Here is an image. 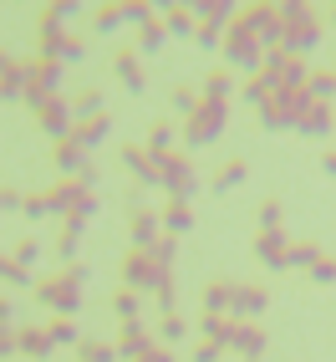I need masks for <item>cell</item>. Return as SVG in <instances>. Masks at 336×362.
<instances>
[{"instance_id": "1", "label": "cell", "mask_w": 336, "mask_h": 362, "mask_svg": "<svg viewBox=\"0 0 336 362\" xmlns=\"http://www.w3.org/2000/svg\"><path fill=\"white\" fill-rule=\"evenodd\" d=\"M87 281H92V265H87V260H71L61 276L36 281L31 291H36V301H41L46 311H56V317H77L82 301H87Z\"/></svg>"}, {"instance_id": "2", "label": "cell", "mask_w": 336, "mask_h": 362, "mask_svg": "<svg viewBox=\"0 0 336 362\" xmlns=\"http://www.w3.org/2000/svg\"><path fill=\"white\" fill-rule=\"evenodd\" d=\"M280 21H285V36H280V52H291V57H306V52H316L321 36H326V21L306 6V0H285L280 6Z\"/></svg>"}, {"instance_id": "3", "label": "cell", "mask_w": 336, "mask_h": 362, "mask_svg": "<svg viewBox=\"0 0 336 362\" xmlns=\"http://www.w3.org/2000/svg\"><path fill=\"white\" fill-rule=\"evenodd\" d=\"M199 168H194V158H188V153H163L158 158V189H163V194L168 199H174V204H194L199 199Z\"/></svg>"}, {"instance_id": "4", "label": "cell", "mask_w": 336, "mask_h": 362, "mask_svg": "<svg viewBox=\"0 0 336 362\" xmlns=\"http://www.w3.org/2000/svg\"><path fill=\"white\" fill-rule=\"evenodd\" d=\"M224 117H229V103H220V98H199L194 117H184V133H179L184 148H188V153L209 148V143L224 133Z\"/></svg>"}, {"instance_id": "5", "label": "cell", "mask_w": 336, "mask_h": 362, "mask_svg": "<svg viewBox=\"0 0 336 362\" xmlns=\"http://www.w3.org/2000/svg\"><path fill=\"white\" fill-rule=\"evenodd\" d=\"M220 57L229 62V71H250V77H255V71H260V62H265V52H260V41L250 36V26H245V21H229V26H224V41H220Z\"/></svg>"}, {"instance_id": "6", "label": "cell", "mask_w": 336, "mask_h": 362, "mask_svg": "<svg viewBox=\"0 0 336 362\" xmlns=\"http://www.w3.org/2000/svg\"><path fill=\"white\" fill-rule=\"evenodd\" d=\"M61 77H66V66H61V62H46V57L26 62V92H20V103L36 112L46 98H61Z\"/></svg>"}, {"instance_id": "7", "label": "cell", "mask_w": 336, "mask_h": 362, "mask_svg": "<svg viewBox=\"0 0 336 362\" xmlns=\"http://www.w3.org/2000/svg\"><path fill=\"white\" fill-rule=\"evenodd\" d=\"M239 21L250 26V36L260 41V52H275L280 36H285V21H280V6H239Z\"/></svg>"}, {"instance_id": "8", "label": "cell", "mask_w": 336, "mask_h": 362, "mask_svg": "<svg viewBox=\"0 0 336 362\" xmlns=\"http://www.w3.org/2000/svg\"><path fill=\"white\" fill-rule=\"evenodd\" d=\"M168 271H174V265H158L148 250H128L123 255V286H128V291H153Z\"/></svg>"}, {"instance_id": "9", "label": "cell", "mask_w": 336, "mask_h": 362, "mask_svg": "<svg viewBox=\"0 0 336 362\" xmlns=\"http://www.w3.org/2000/svg\"><path fill=\"white\" fill-rule=\"evenodd\" d=\"M36 123H41V133L52 138V143H61L71 133V123H77V117H71V98H46L36 107Z\"/></svg>"}, {"instance_id": "10", "label": "cell", "mask_w": 336, "mask_h": 362, "mask_svg": "<svg viewBox=\"0 0 336 362\" xmlns=\"http://www.w3.org/2000/svg\"><path fill=\"white\" fill-rule=\"evenodd\" d=\"M128 235H133V250H148L153 240H163V214L143 209V204H128Z\"/></svg>"}, {"instance_id": "11", "label": "cell", "mask_w": 336, "mask_h": 362, "mask_svg": "<svg viewBox=\"0 0 336 362\" xmlns=\"http://www.w3.org/2000/svg\"><path fill=\"white\" fill-rule=\"evenodd\" d=\"M66 46H71V31L61 26V21H52L41 11V21H36V52L46 57V62H61L66 57Z\"/></svg>"}, {"instance_id": "12", "label": "cell", "mask_w": 336, "mask_h": 362, "mask_svg": "<svg viewBox=\"0 0 336 362\" xmlns=\"http://www.w3.org/2000/svg\"><path fill=\"white\" fill-rule=\"evenodd\" d=\"M265 306H270L265 286H234V291H229V317H234V322H255V317H265Z\"/></svg>"}, {"instance_id": "13", "label": "cell", "mask_w": 336, "mask_h": 362, "mask_svg": "<svg viewBox=\"0 0 336 362\" xmlns=\"http://www.w3.org/2000/svg\"><path fill=\"white\" fill-rule=\"evenodd\" d=\"M296 133H306V138H331V133H336V103H316V98H311L306 112H301V123H296Z\"/></svg>"}, {"instance_id": "14", "label": "cell", "mask_w": 336, "mask_h": 362, "mask_svg": "<svg viewBox=\"0 0 336 362\" xmlns=\"http://www.w3.org/2000/svg\"><path fill=\"white\" fill-rule=\"evenodd\" d=\"M112 71H117V82H123L128 92H143V87H148V71H143L138 46H117V52H112Z\"/></svg>"}, {"instance_id": "15", "label": "cell", "mask_w": 336, "mask_h": 362, "mask_svg": "<svg viewBox=\"0 0 336 362\" xmlns=\"http://www.w3.org/2000/svg\"><path fill=\"white\" fill-rule=\"evenodd\" d=\"M87 194H92V189H87L82 179H56L52 189H46V209H52V214H61V220H66V214L77 209V204H82Z\"/></svg>"}, {"instance_id": "16", "label": "cell", "mask_w": 336, "mask_h": 362, "mask_svg": "<svg viewBox=\"0 0 336 362\" xmlns=\"http://www.w3.org/2000/svg\"><path fill=\"white\" fill-rule=\"evenodd\" d=\"M112 347H117V362H143V357L158 347V337L143 332V322H138V327H123V337H117Z\"/></svg>"}, {"instance_id": "17", "label": "cell", "mask_w": 336, "mask_h": 362, "mask_svg": "<svg viewBox=\"0 0 336 362\" xmlns=\"http://www.w3.org/2000/svg\"><path fill=\"white\" fill-rule=\"evenodd\" d=\"M285 250H291V235H285V225L280 230H260L255 235V255L270 265V271H285Z\"/></svg>"}, {"instance_id": "18", "label": "cell", "mask_w": 336, "mask_h": 362, "mask_svg": "<svg viewBox=\"0 0 336 362\" xmlns=\"http://www.w3.org/2000/svg\"><path fill=\"white\" fill-rule=\"evenodd\" d=\"M123 163H128V174H133L143 189H158V158L143 148V143H128V148H123Z\"/></svg>"}, {"instance_id": "19", "label": "cell", "mask_w": 336, "mask_h": 362, "mask_svg": "<svg viewBox=\"0 0 336 362\" xmlns=\"http://www.w3.org/2000/svg\"><path fill=\"white\" fill-rule=\"evenodd\" d=\"M52 158H56V168H61V179H77L82 168L92 163V153L82 148L77 138H61V143H52Z\"/></svg>"}, {"instance_id": "20", "label": "cell", "mask_w": 336, "mask_h": 362, "mask_svg": "<svg viewBox=\"0 0 336 362\" xmlns=\"http://www.w3.org/2000/svg\"><path fill=\"white\" fill-rule=\"evenodd\" d=\"M16 342H20V357H36V362H46L56 352V342H52V332L46 327H36V322H26V327H16Z\"/></svg>"}, {"instance_id": "21", "label": "cell", "mask_w": 336, "mask_h": 362, "mask_svg": "<svg viewBox=\"0 0 336 362\" xmlns=\"http://www.w3.org/2000/svg\"><path fill=\"white\" fill-rule=\"evenodd\" d=\"M107 133H112V117H107V112H97V117H77L66 138H77L82 148L92 153V148H97V143H107Z\"/></svg>"}, {"instance_id": "22", "label": "cell", "mask_w": 336, "mask_h": 362, "mask_svg": "<svg viewBox=\"0 0 336 362\" xmlns=\"http://www.w3.org/2000/svg\"><path fill=\"white\" fill-rule=\"evenodd\" d=\"M234 352L245 362H260V357H265V327H260V322H239L234 327Z\"/></svg>"}, {"instance_id": "23", "label": "cell", "mask_w": 336, "mask_h": 362, "mask_svg": "<svg viewBox=\"0 0 336 362\" xmlns=\"http://www.w3.org/2000/svg\"><path fill=\"white\" fill-rule=\"evenodd\" d=\"M188 11H194V21H199V26H229V21L239 16V6H234V0H199V6H188Z\"/></svg>"}, {"instance_id": "24", "label": "cell", "mask_w": 336, "mask_h": 362, "mask_svg": "<svg viewBox=\"0 0 336 362\" xmlns=\"http://www.w3.org/2000/svg\"><path fill=\"white\" fill-rule=\"evenodd\" d=\"M158 21L168 26V41H174V36H188V41H194V31H199V21H194V11H188V6H158Z\"/></svg>"}, {"instance_id": "25", "label": "cell", "mask_w": 336, "mask_h": 362, "mask_svg": "<svg viewBox=\"0 0 336 362\" xmlns=\"http://www.w3.org/2000/svg\"><path fill=\"white\" fill-rule=\"evenodd\" d=\"M20 92H26V62L6 57V66H0V103H16Z\"/></svg>"}, {"instance_id": "26", "label": "cell", "mask_w": 336, "mask_h": 362, "mask_svg": "<svg viewBox=\"0 0 336 362\" xmlns=\"http://www.w3.org/2000/svg\"><path fill=\"white\" fill-rule=\"evenodd\" d=\"M245 179H250V158H229L220 174L209 179V189H214V194H229V189H239Z\"/></svg>"}, {"instance_id": "27", "label": "cell", "mask_w": 336, "mask_h": 362, "mask_svg": "<svg viewBox=\"0 0 336 362\" xmlns=\"http://www.w3.org/2000/svg\"><path fill=\"white\" fill-rule=\"evenodd\" d=\"M158 214H163V235H188V230L199 225L194 220V204H174V199H168Z\"/></svg>"}, {"instance_id": "28", "label": "cell", "mask_w": 336, "mask_h": 362, "mask_svg": "<svg viewBox=\"0 0 336 362\" xmlns=\"http://www.w3.org/2000/svg\"><path fill=\"white\" fill-rule=\"evenodd\" d=\"M234 327H239L234 317H204V322H199V332H204V342H214V347H224V352L234 347Z\"/></svg>"}, {"instance_id": "29", "label": "cell", "mask_w": 336, "mask_h": 362, "mask_svg": "<svg viewBox=\"0 0 336 362\" xmlns=\"http://www.w3.org/2000/svg\"><path fill=\"white\" fill-rule=\"evenodd\" d=\"M112 311H117V322H123V327H138V322H143V301H138V291L117 286V291H112Z\"/></svg>"}, {"instance_id": "30", "label": "cell", "mask_w": 336, "mask_h": 362, "mask_svg": "<svg viewBox=\"0 0 336 362\" xmlns=\"http://www.w3.org/2000/svg\"><path fill=\"white\" fill-rule=\"evenodd\" d=\"M326 250L316 245V240H296L291 250H285V271H311V265H316Z\"/></svg>"}, {"instance_id": "31", "label": "cell", "mask_w": 336, "mask_h": 362, "mask_svg": "<svg viewBox=\"0 0 336 362\" xmlns=\"http://www.w3.org/2000/svg\"><path fill=\"white\" fill-rule=\"evenodd\" d=\"M306 92H311L316 103H336V71H331V66H311Z\"/></svg>"}, {"instance_id": "32", "label": "cell", "mask_w": 336, "mask_h": 362, "mask_svg": "<svg viewBox=\"0 0 336 362\" xmlns=\"http://www.w3.org/2000/svg\"><path fill=\"white\" fill-rule=\"evenodd\" d=\"M229 281H209L204 286V317H229Z\"/></svg>"}, {"instance_id": "33", "label": "cell", "mask_w": 336, "mask_h": 362, "mask_svg": "<svg viewBox=\"0 0 336 362\" xmlns=\"http://www.w3.org/2000/svg\"><path fill=\"white\" fill-rule=\"evenodd\" d=\"M0 281H6V286H36V271H31V265H20L16 255L0 250Z\"/></svg>"}, {"instance_id": "34", "label": "cell", "mask_w": 336, "mask_h": 362, "mask_svg": "<svg viewBox=\"0 0 336 362\" xmlns=\"http://www.w3.org/2000/svg\"><path fill=\"white\" fill-rule=\"evenodd\" d=\"M174 123H168V117H158V123H153V133H148V143H143V148H148L153 158H163V153H174Z\"/></svg>"}, {"instance_id": "35", "label": "cell", "mask_w": 336, "mask_h": 362, "mask_svg": "<svg viewBox=\"0 0 336 362\" xmlns=\"http://www.w3.org/2000/svg\"><path fill=\"white\" fill-rule=\"evenodd\" d=\"M168 46V26L163 21H148V26L138 31V57H153V52H163Z\"/></svg>"}, {"instance_id": "36", "label": "cell", "mask_w": 336, "mask_h": 362, "mask_svg": "<svg viewBox=\"0 0 336 362\" xmlns=\"http://www.w3.org/2000/svg\"><path fill=\"white\" fill-rule=\"evenodd\" d=\"M148 21H158V6H148V0H123V26L143 31Z\"/></svg>"}, {"instance_id": "37", "label": "cell", "mask_w": 336, "mask_h": 362, "mask_svg": "<svg viewBox=\"0 0 336 362\" xmlns=\"http://www.w3.org/2000/svg\"><path fill=\"white\" fill-rule=\"evenodd\" d=\"M92 26H97V36H112V31H123V0H112V6H97Z\"/></svg>"}, {"instance_id": "38", "label": "cell", "mask_w": 336, "mask_h": 362, "mask_svg": "<svg viewBox=\"0 0 336 362\" xmlns=\"http://www.w3.org/2000/svg\"><path fill=\"white\" fill-rule=\"evenodd\" d=\"M77 362H117V347H112V342H92V337H82V342H77Z\"/></svg>"}, {"instance_id": "39", "label": "cell", "mask_w": 336, "mask_h": 362, "mask_svg": "<svg viewBox=\"0 0 336 362\" xmlns=\"http://www.w3.org/2000/svg\"><path fill=\"white\" fill-rule=\"evenodd\" d=\"M97 112H107L97 87H87V92H77V98H71V117H97Z\"/></svg>"}, {"instance_id": "40", "label": "cell", "mask_w": 336, "mask_h": 362, "mask_svg": "<svg viewBox=\"0 0 336 362\" xmlns=\"http://www.w3.org/2000/svg\"><path fill=\"white\" fill-rule=\"evenodd\" d=\"M184 337H188V322L179 317V311H168V317L158 322V342H163V347H174V342H184Z\"/></svg>"}, {"instance_id": "41", "label": "cell", "mask_w": 336, "mask_h": 362, "mask_svg": "<svg viewBox=\"0 0 336 362\" xmlns=\"http://www.w3.org/2000/svg\"><path fill=\"white\" fill-rule=\"evenodd\" d=\"M46 332H52V342H56V347H77V342H82V332H77V322H71V317L46 322Z\"/></svg>"}, {"instance_id": "42", "label": "cell", "mask_w": 336, "mask_h": 362, "mask_svg": "<svg viewBox=\"0 0 336 362\" xmlns=\"http://www.w3.org/2000/svg\"><path fill=\"white\" fill-rule=\"evenodd\" d=\"M306 77H311L306 57H291V62L280 66V82H275V87H306Z\"/></svg>"}, {"instance_id": "43", "label": "cell", "mask_w": 336, "mask_h": 362, "mask_svg": "<svg viewBox=\"0 0 336 362\" xmlns=\"http://www.w3.org/2000/svg\"><path fill=\"white\" fill-rule=\"evenodd\" d=\"M229 92H234V77H229V71H209V77H204V98L229 103Z\"/></svg>"}, {"instance_id": "44", "label": "cell", "mask_w": 336, "mask_h": 362, "mask_svg": "<svg viewBox=\"0 0 336 362\" xmlns=\"http://www.w3.org/2000/svg\"><path fill=\"white\" fill-rule=\"evenodd\" d=\"M153 296H158V311H163V317H168V311H174L179 306V281H174V271H168L158 286H153Z\"/></svg>"}, {"instance_id": "45", "label": "cell", "mask_w": 336, "mask_h": 362, "mask_svg": "<svg viewBox=\"0 0 336 362\" xmlns=\"http://www.w3.org/2000/svg\"><path fill=\"white\" fill-rule=\"evenodd\" d=\"M92 214H97V194H87V199H82L77 209H71L61 225H66V230H87V220H92Z\"/></svg>"}, {"instance_id": "46", "label": "cell", "mask_w": 336, "mask_h": 362, "mask_svg": "<svg viewBox=\"0 0 336 362\" xmlns=\"http://www.w3.org/2000/svg\"><path fill=\"white\" fill-rule=\"evenodd\" d=\"M77 250H82V230H66V225H61V235H56V255L71 265V260H77Z\"/></svg>"}, {"instance_id": "47", "label": "cell", "mask_w": 336, "mask_h": 362, "mask_svg": "<svg viewBox=\"0 0 336 362\" xmlns=\"http://www.w3.org/2000/svg\"><path fill=\"white\" fill-rule=\"evenodd\" d=\"M148 255H153L158 265H174V260H179V235H163V240H153V245H148Z\"/></svg>"}, {"instance_id": "48", "label": "cell", "mask_w": 336, "mask_h": 362, "mask_svg": "<svg viewBox=\"0 0 336 362\" xmlns=\"http://www.w3.org/2000/svg\"><path fill=\"white\" fill-rule=\"evenodd\" d=\"M199 98H204V92H199V87H174V112H184V117H194V107H199Z\"/></svg>"}, {"instance_id": "49", "label": "cell", "mask_w": 336, "mask_h": 362, "mask_svg": "<svg viewBox=\"0 0 336 362\" xmlns=\"http://www.w3.org/2000/svg\"><path fill=\"white\" fill-rule=\"evenodd\" d=\"M311 281H316V286H336V255H321L316 265H311V271H306Z\"/></svg>"}, {"instance_id": "50", "label": "cell", "mask_w": 336, "mask_h": 362, "mask_svg": "<svg viewBox=\"0 0 336 362\" xmlns=\"http://www.w3.org/2000/svg\"><path fill=\"white\" fill-rule=\"evenodd\" d=\"M280 220H285V204H280V199H265V204H260V230H280Z\"/></svg>"}, {"instance_id": "51", "label": "cell", "mask_w": 336, "mask_h": 362, "mask_svg": "<svg viewBox=\"0 0 336 362\" xmlns=\"http://www.w3.org/2000/svg\"><path fill=\"white\" fill-rule=\"evenodd\" d=\"M239 98H245L250 107H260V103H265V98H270V87H265V82H260V77H245V87H239Z\"/></svg>"}, {"instance_id": "52", "label": "cell", "mask_w": 336, "mask_h": 362, "mask_svg": "<svg viewBox=\"0 0 336 362\" xmlns=\"http://www.w3.org/2000/svg\"><path fill=\"white\" fill-rule=\"evenodd\" d=\"M220 41H224L220 26H199V31H194V46H199V52H220Z\"/></svg>"}, {"instance_id": "53", "label": "cell", "mask_w": 336, "mask_h": 362, "mask_svg": "<svg viewBox=\"0 0 336 362\" xmlns=\"http://www.w3.org/2000/svg\"><path fill=\"white\" fill-rule=\"evenodd\" d=\"M20 265H36L41 260V240H16V250H11Z\"/></svg>"}, {"instance_id": "54", "label": "cell", "mask_w": 336, "mask_h": 362, "mask_svg": "<svg viewBox=\"0 0 336 362\" xmlns=\"http://www.w3.org/2000/svg\"><path fill=\"white\" fill-rule=\"evenodd\" d=\"M20 214H26V220H46V214H52V209H46V189H41V194H26Z\"/></svg>"}, {"instance_id": "55", "label": "cell", "mask_w": 336, "mask_h": 362, "mask_svg": "<svg viewBox=\"0 0 336 362\" xmlns=\"http://www.w3.org/2000/svg\"><path fill=\"white\" fill-rule=\"evenodd\" d=\"M20 204H26V194H20V189H11V184L0 189V214H16Z\"/></svg>"}, {"instance_id": "56", "label": "cell", "mask_w": 336, "mask_h": 362, "mask_svg": "<svg viewBox=\"0 0 336 362\" xmlns=\"http://www.w3.org/2000/svg\"><path fill=\"white\" fill-rule=\"evenodd\" d=\"M46 16H52V21H61V26H66V21L77 16V0H56V6H46Z\"/></svg>"}, {"instance_id": "57", "label": "cell", "mask_w": 336, "mask_h": 362, "mask_svg": "<svg viewBox=\"0 0 336 362\" xmlns=\"http://www.w3.org/2000/svg\"><path fill=\"white\" fill-rule=\"evenodd\" d=\"M20 352V342H16V327H0V362L6 357H16Z\"/></svg>"}, {"instance_id": "58", "label": "cell", "mask_w": 336, "mask_h": 362, "mask_svg": "<svg viewBox=\"0 0 336 362\" xmlns=\"http://www.w3.org/2000/svg\"><path fill=\"white\" fill-rule=\"evenodd\" d=\"M224 357V347H214V342H199L194 347V362H220Z\"/></svg>"}, {"instance_id": "59", "label": "cell", "mask_w": 336, "mask_h": 362, "mask_svg": "<svg viewBox=\"0 0 336 362\" xmlns=\"http://www.w3.org/2000/svg\"><path fill=\"white\" fill-rule=\"evenodd\" d=\"M143 362H179V357H174V347H163V342H158V347H153L148 357H143Z\"/></svg>"}, {"instance_id": "60", "label": "cell", "mask_w": 336, "mask_h": 362, "mask_svg": "<svg viewBox=\"0 0 336 362\" xmlns=\"http://www.w3.org/2000/svg\"><path fill=\"white\" fill-rule=\"evenodd\" d=\"M0 327H16V306H11V296H0Z\"/></svg>"}, {"instance_id": "61", "label": "cell", "mask_w": 336, "mask_h": 362, "mask_svg": "<svg viewBox=\"0 0 336 362\" xmlns=\"http://www.w3.org/2000/svg\"><path fill=\"white\" fill-rule=\"evenodd\" d=\"M321 174H326V179H336V148H331V153L321 158Z\"/></svg>"}, {"instance_id": "62", "label": "cell", "mask_w": 336, "mask_h": 362, "mask_svg": "<svg viewBox=\"0 0 336 362\" xmlns=\"http://www.w3.org/2000/svg\"><path fill=\"white\" fill-rule=\"evenodd\" d=\"M0 66H6V52H0Z\"/></svg>"}, {"instance_id": "63", "label": "cell", "mask_w": 336, "mask_h": 362, "mask_svg": "<svg viewBox=\"0 0 336 362\" xmlns=\"http://www.w3.org/2000/svg\"><path fill=\"white\" fill-rule=\"evenodd\" d=\"M331 26H336V11H331Z\"/></svg>"}, {"instance_id": "64", "label": "cell", "mask_w": 336, "mask_h": 362, "mask_svg": "<svg viewBox=\"0 0 336 362\" xmlns=\"http://www.w3.org/2000/svg\"><path fill=\"white\" fill-rule=\"evenodd\" d=\"M331 71H336V66H331Z\"/></svg>"}]
</instances>
